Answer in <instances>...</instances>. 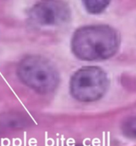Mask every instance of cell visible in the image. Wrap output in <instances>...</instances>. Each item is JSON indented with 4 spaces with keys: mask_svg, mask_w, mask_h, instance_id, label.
I'll use <instances>...</instances> for the list:
<instances>
[{
    "mask_svg": "<svg viewBox=\"0 0 136 146\" xmlns=\"http://www.w3.org/2000/svg\"><path fill=\"white\" fill-rule=\"evenodd\" d=\"M119 44L118 33L105 25L78 29L71 41L74 54L84 61H101L111 58L117 52Z\"/></svg>",
    "mask_w": 136,
    "mask_h": 146,
    "instance_id": "cell-1",
    "label": "cell"
},
{
    "mask_svg": "<svg viewBox=\"0 0 136 146\" xmlns=\"http://www.w3.org/2000/svg\"><path fill=\"white\" fill-rule=\"evenodd\" d=\"M83 2L88 12L96 14L103 11L109 4L110 0H83Z\"/></svg>",
    "mask_w": 136,
    "mask_h": 146,
    "instance_id": "cell-5",
    "label": "cell"
},
{
    "mask_svg": "<svg viewBox=\"0 0 136 146\" xmlns=\"http://www.w3.org/2000/svg\"><path fill=\"white\" fill-rule=\"evenodd\" d=\"M125 134L131 138H136V115L129 118L123 125Z\"/></svg>",
    "mask_w": 136,
    "mask_h": 146,
    "instance_id": "cell-6",
    "label": "cell"
},
{
    "mask_svg": "<svg viewBox=\"0 0 136 146\" xmlns=\"http://www.w3.org/2000/svg\"><path fill=\"white\" fill-rule=\"evenodd\" d=\"M108 86L105 71L97 66H86L74 74L70 83L73 96L81 102H92L102 98Z\"/></svg>",
    "mask_w": 136,
    "mask_h": 146,
    "instance_id": "cell-3",
    "label": "cell"
},
{
    "mask_svg": "<svg viewBox=\"0 0 136 146\" xmlns=\"http://www.w3.org/2000/svg\"><path fill=\"white\" fill-rule=\"evenodd\" d=\"M68 5L60 0H42L31 9L29 14L30 21L41 27H54L69 20Z\"/></svg>",
    "mask_w": 136,
    "mask_h": 146,
    "instance_id": "cell-4",
    "label": "cell"
},
{
    "mask_svg": "<svg viewBox=\"0 0 136 146\" xmlns=\"http://www.w3.org/2000/svg\"><path fill=\"white\" fill-rule=\"evenodd\" d=\"M17 75L23 84L41 94L54 91L59 82L55 66L40 56H29L23 58L17 67Z\"/></svg>",
    "mask_w": 136,
    "mask_h": 146,
    "instance_id": "cell-2",
    "label": "cell"
}]
</instances>
